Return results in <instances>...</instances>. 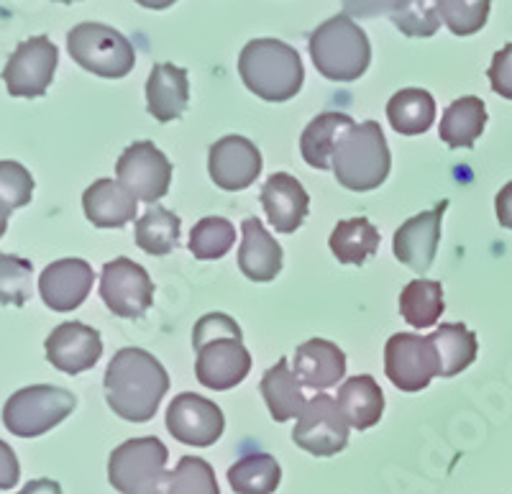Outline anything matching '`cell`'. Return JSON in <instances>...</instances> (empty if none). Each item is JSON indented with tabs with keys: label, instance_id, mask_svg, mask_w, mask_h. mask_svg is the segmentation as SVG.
Segmentation results:
<instances>
[{
	"label": "cell",
	"instance_id": "9",
	"mask_svg": "<svg viewBox=\"0 0 512 494\" xmlns=\"http://www.w3.org/2000/svg\"><path fill=\"white\" fill-rule=\"evenodd\" d=\"M384 374L402 392H420L441 377V356L433 336L395 333L384 346Z\"/></svg>",
	"mask_w": 512,
	"mask_h": 494
},
{
	"label": "cell",
	"instance_id": "6",
	"mask_svg": "<svg viewBox=\"0 0 512 494\" xmlns=\"http://www.w3.org/2000/svg\"><path fill=\"white\" fill-rule=\"evenodd\" d=\"M169 451L159 438H131L108 459V479L121 494H169Z\"/></svg>",
	"mask_w": 512,
	"mask_h": 494
},
{
	"label": "cell",
	"instance_id": "29",
	"mask_svg": "<svg viewBox=\"0 0 512 494\" xmlns=\"http://www.w3.org/2000/svg\"><path fill=\"white\" fill-rule=\"evenodd\" d=\"M333 256L341 264H354L361 267L369 262L379 251V231L367 221V218H349V221H338L333 228L331 239H328Z\"/></svg>",
	"mask_w": 512,
	"mask_h": 494
},
{
	"label": "cell",
	"instance_id": "33",
	"mask_svg": "<svg viewBox=\"0 0 512 494\" xmlns=\"http://www.w3.org/2000/svg\"><path fill=\"white\" fill-rule=\"evenodd\" d=\"M443 310V285L436 279H415L400 292V313L413 328H433Z\"/></svg>",
	"mask_w": 512,
	"mask_h": 494
},
{
	"label": "cell",
	"instance_id": "31",
	"mask_svg": "<svg viewBox=\"0 0 512 494\" xmlns=\"http://www.w3.org/2000/svg\"><path fill=\"white\" fill-rule=\"evenodd\" d=\"M282 482V469L269 454H246L228 469V484L236 494H274Z\"/></svg>",
	"mask_w": 512,
	"mask_h": 494
},
{
	"label": "cell",
	"instance_id": "23",
	"mask_svg": "<svg viewBox=\"0 0 512 494\" xmlns=\"http://www.w3.org/2000/svg\"><path fill=\"white\" fill-rule=\"evenodd\" d=\"M239 269L251 282H272L282 272V246L256 218L241 223Z\"/></svg>",
	"mask_w": 512,
	"mask_h": 494
},
{
	"label": "cell",
	"instance_id": "39",
	"mask_svg": "<svg viewBox=\"0 0 512 494\" xmlns=\"http://www.w3.org/2000/svg\"><path fill=\"white\" fill-rule=\"evenodd\" d=\"M34 198V177L18 162H0V200L11 210L24 208Z\"/></svg>",
	"mask_w": 512,
	"mask_h": 494
},
{
	"label": "cell",
	"instance_id": "2",
	"mask_svg": "<svg viewBox=\"0 0 512 494\" xmlns=\"http://www.w3.org/2000/svg\"><path fill=\"white\" fill-rule=\"evenodd\" d=\"M195 377L203 387L226 392L244 382L251 372V354L244 346L239 323L226 313H208L192 331Z\"/></svg>",
	"mask_w": 512,
	"mask_h": 494
},
{
	"label": "cell",
	"instance_id": "38",
	"mask_svg": "<svg viewBox=\"0 0 512 494\" xmlns=\"http://www.w3.org/2000/svg\"><path fill=\"white\" fill-rule=\"evenodd\" d=\"M443 24L456 36H472L484 29L492 0H438Z\"/></svg>",
	"mask_w": 512,
	"mask_h": 494
},
{
	"label": "cell",
	"instance_id": "1",
	"mask_svg": "<svg viewBox=\"0 0 512 494\" xmlns=\"http://www.w3.org/2000/svg\"><path fill=\"white\" fill-rule=\"evenodd\" d=\"M105 400L118 418L149 423L169 390L162 361L144 349H121L113 354L103 377Z\"/></svg>",
	"mask_w": 512,
	"mask_h": 494
},
{
	"label": "cell",
	"instance_id": "43",
	"mask_svg": "<svg viewBox=\"0 0 512 494\" xmlns=\"http://www.w3.org/2000/svg\"><path fill=\"white\" fill-rule=\"evenodd\" d=\"M495 210H497V221H500V226L510 228L512 231V180L497 192Z\"/></svg>",
	"mask_w": 512,
	"mask_h": 494
},
{
	"label": "cell",
	"instance_id": "4",
	"mask_svg": "<svg viewBox=\"0 0 512 494\" xmlns=\"http://www.w3.org/2000/svg\"><path fill=\"white\" fill-rule=\"evenodd\" d=\"M392 157L379 123H354L336 144L331 169L338 185L351 192L377 190L390 175Z\"/></svg>",
	"mask_w": 512,
	"mask_h": 494
},
{
	"label": "cell",
	"instance_id": "3",
	"mask_svg": "<svg viewBox=\"0 0 512 494\" xmlns=\"http://www.w3.org/2000/svg\"><path fill=\"white\" fill-rule=\"evenodd\" d=\"M239 75L256 98L285 103L303 88V59L280 39H254L241 49Z\"/></svg>",
	"mask_w": 512,
	"mask_h": 494
},
{
	"label": "cell",
	"instance_id": "42",
	"mask_svg": "<svg viewBox=\"0 0 512 494\" xmlns=\"http://www.w3.org/2000/svg\"><path fill=\"white\" fill-rule=\"evenodd\" d=\"M21 466H18L16 454L6 441H0V489H11L18 484Z\"/></svg>",
	"mask_w": 512,
	"mask_h": 494
},
{
	"label": "cell",
	"instance_id": "36",
	"mask_svg": "<svg viewBox=\"0 0 512 494\" xmlns=\"http://www.w3.org/2000/svg\"><path fill=\"white\" fill-rule=\"evenodd\" d=\"M34 267L29 259L13 254H0V305L24 308L31 297Z\"/></svg>",
	"mask_w": 512,
	"mask_h": 494
},
{
	"label": "cell",
	"instance_id": "7",
	"mask_svg": "<svg viewBox=\"0 0 512 494\" xmlns=\"http://www.w3.org/2000/svg\"><path fill=\"white\" fill-rule=\"evenodd\" d=\"M77 400L70 390L54 384H34L13 392L3 405V425L18 438H39L75 413Z\"/></svg>",
	"mask_w": 512,
	"mask_h": 494
},
{
	"label": "cell",
	"instance_id": "8",
	"mask_svg": "<svg viewBox=\"0 0 512 494\" xmlns=\"http://www.w3.org/2000/svg\"><path fill=\"white\" fill-rule=\"evenodd\" d=\"M67 49L82 70L105 80H121L136 64L134 44L113 26L95 24V21L77 24L67 34Z\"/></svg>",
	"mask_w": 512,
	"mask_h": 494
},
{
	"label": "cell",
	"instance_id": "35",
	"mask_svg": "<svg viewBox=\"0 0 512 494\" xmlns=\"http://www.w3.org/2000/svg\"><path fill=\"white\" fill-rule=\"evenodd\" d=\"M390 18L405 36L428 39L441 29V6L438 0H400Z\"/></svg>",
	"mask_w": 512,
	"mask_h": 494
},
{
	"label": "cell",
	"instance_id": "18",
	"mask_svg": "<svg viewBox=\"0 0 512 494\" xmlns=\"http://www.w3.org/2000/svg\"><path fill=\"white\" fill-rule=\"evenodd\" d=\"M95 272L85 259H59L49 264L39 277V295L47 308L70 313L88 300Z\"/></svg>",
	"mask_w": 512,
	"mask_h": 494
},
{
	"label": "cell",
	"instance_id": "45",
	"mask_svg": "<svg viewBox=\"0 0 512 494\" xmlns=\"http://www.w3.org/2000/svg\"><path fill=\"white\" fill-rule=\"evenodd\" d=\"M141 8H149V11H164V8H169L172 3H177V0H136Z\"/></svg>",
	"mask_w": 512,
	"mask_h": 494
},
{
	"label": "cell",
	"instance_id": "32",
	"mask_svg": "<svg viewBox=\"0 0 512 494\" xmlns=\"http://www.w3.org/2000/svg\"><path fill=\"white\" fill-rule=\"evenodd\" d=\"M431 336L436 341L438 356H441V377H456V374L472 367L474 359H477V336L464 323H443Z\"/></svg>",
	"mask_w": 512,
	"mask_h": 494
},
{
	"label": "cell",
	"instance_id": "14",
	"mask_svg": "<svg viewBox=\"0 0 512 494\" xmlns=\"http://www.w3.org/2000/svg\"><path fill=\"white\" fill-rule=\"evenodd\" d=\"M223 410L208 397L182 392L167 407V431L185 446L208 448L223 436Z\"/></svg>",
	"mask_w": 512,
	"mask_h": 494
},
{
	"label": "cell",
	"instance_id": "28",
	"mask_svg": "<svg viewBox=\"0 0 512 494\" xmlns=\"http://www.w3.org/2000/svg\"><path fill=\"white\" fill-rule=\"evenodd\" d=\"M390 126L402 136H420L436 121V100L428 90L405 88L387 103Z\"/></svg>",
	"mask_w": 512,
	"mask_h": 494
},
{
	"label": "cell",
	"instance_id": "25",
	"mask_svg": "<svg viewBox=\"0 0 512 494\" xmlns=\"http://www.w3.org/2000/svg\"><path fill=\"white\" fill-rule=\"evenodd\" d=\"M484 126H487V105L477 95H466L443 111L438 134L448 149H472L484 134Z\"/></svg>",
	"mask_w": 512,
	"mask_h": 494
},
{
	"label": "cell",
	"instance_id": "34",
	"mask_svg": "<svg viewBox=\"0 0 512 494\" xmlns=\"http://www.w3.org/2000/svg\"><path fill=\"white\" fill-rule=\"evenodd\" d=\"M233 244H236V228H233V223L221 216H208L195 223L187 249L200 262H213V259H223L233 249Z\"/></svg>",
	"mask_w": 512,
	"mask_h": 494
},
{
	"label": "cell",
	"instance_id": "13",
	"mask_svg": "<svg viewBox=\"0 0 512 494\" xmlns=\"http://www.w3.org/2000/svg\"><path fill=\"white\" fill-rule=\"evenodd\" d=\"M116 177L136 200L154 205L169 192L172 162L152 141H134L118 157Z\"/></svg>",
	"mask_w": 512,
	"mask_h": 494
},
{
	"label": "cell",
	"instance_id": "46",
	"mask_svg": "<svg viewBox=\"0 0 512 494\" xmlns=\"http://www.w3.org/2000/svg\"><path fill=\"white\" fill-rule=\"evenodd\" d=\"M11 213H13V210L8 208V205L3 203V200H0V239L6 236V231H8V218H11Z\"/></svg>",
	"mask_w": 512,
	"mask_h": 494
},
{
	"label": "cell",
	"instance_id": "19",
	"mask_svg": "<svg viewBox=\"0 0 512 494\" xmlns=\"http://www.w3.org/2000/svg\"><path fill=\"white\" fill-rule=\"evenodd\" d=\"M262 205L269 223L277 228V233H295L303 226L310 210V195L300 180H295L287 172H274L262 187Z\"/></svg>",
	"mask_w": 512,
	"mask_h": 494
},
{
	"label": "cell",
	"instance_id": "37",
	"mask_svg": "<svg viewBox=\"0 0 512 494\" xmlns=\"http://www.w3.org/2000/svg\"><path fill=\"white\" fill-rule=\"evenodd\" d=\"M169 494H221L216 482V471L205 459L182 456L177 469L169 479Z\"/></svg>",
	"mask_w": 512,
	"mask_h": 494
},
{
	"label": "cell",
	"instance_id": "41",
	"mask_svg": "<svg viewBox=\"0 0 512 494\" xmlns=\"http://www.w3.org/2000/svg\"><path fill=\"white\" fill-rule=\"evenodd\" d=\"M344 3L346 16L359 18H374L382 13H392L400 0H341Z\"/></svg>",
	"mask_w": 512,
	"mask_h": 494
},
{
	"label": "cell",
	"instance_id": "20",
	"mask_svg": "<svg viewBox=\"0 0 512 494\" xmlns=\"http://www.w3.org/2000/svg\"><path fill=\"white\" fill-rule=\"evenodd\" d=\"M292 372L310 390H331L344 379L346 354L326 338H310L297 346Z\"/></svg>",
	"mask_w": 512,
	"mask_h": 494
},
{
	"label": "cell",
	"instance_id": "22",
	"mask_svg": "<svg viewBox=\"0 0 512 494\" xmlns=\"http://www.w3.org/2000/svg\"><path fill=\"white\" fill-rule=\"evenodd\" d=\"M82 210L95 228H123L134 221L136 198L118 180H95L82 195Z\"/></svg>",
	"mask_w": 512,
	"mask_h": 494
},
{
	"label": "cell",
	"instance_id": "12",
	"mask_svg": "<svg viewBox=\"0 0 512 494\" xmlns=\"http://www.w3.org/2000/svg\"><path fill=\"white\" fill-rule=\"evenodd\" d=\"M59 52L49 36L21 41L3 70V82L13 98H41L57 72Z\"/></svg>",
	"mask_w": 512,
	"mask_h": 494
},
{
	"label": "cell",
	"instance_id": "17",
	"mask_svg": "<svg viewBox=\"0 0 512 494\" xmlns=\"http://www.w3.org/2000/svg\"><path fill=\"white\" fill-rule=\"evenodd\" d=\"M47 359L54 369L64 374L90 372L103 356V338L93 326H85L80 320L59 323L44 341Z\"/></svg>",
	"mask_w": 512,
	"mask_h": 494
},
{
	"label": "cell",
	"instance_id": "21",
	"mask_svg": "<svg viewBox=\"0 0 512 494\" xmlns=\"http://www.w3.org/2000/svg\"><path fill=\"white\" fill-rule=\"evenodd\" d=\"M190 103V77L187 70L169 62L154 64L146 80V111L159 123L182 118Z\"/></svg>",
	"mask_w": 512,
	"mask_h": 494
},
{
	"label": "cell",
	"instance_id": "15",
	"mask_svg": "<svg viewBox=\"0 0 512 494\" xmlns=\"http://www.w3.org/2000/svg\"><path fill=\"white\" fill-rule=\"evenodd\" d=\"M210 180L226 192H241L262 175V152L246 136H223L208 152Z\"/></svg>",
	"mask_w": 512,
	"mask_h": 494
},
{
	"label": "cell",
	"instance_id": "40",
	"mask_svg": "<svg viewBox=\"0 0 512 494\" xmlns=\"http://www.w3.org/2000/svg\"><path fill=\"white\" fill-rule=\"evenodd\" d=\"M487 77L492 90H495L500 98L512 100V41L510 44H505L500 52H495L492 64H489V70H487Z\"/></svg>",
	"mask_w": 512,
	"mask_h": 494
},
{
	"label": "cell",
	"instance_id": "24",
	"mask_svg": "<svg viewBox=\"0 0 512 494\" xmlns=\"http://www.w3.org/2000/svg\"><path fill=\"white\" fill-rule=\"evenodd\" d=\"M338 407L344 410L346 420L356 431H369L379 423L384 413V395L377 379L369 374H356L338 387Z\"/></svg>",
	"mask_w": 512,
	"mask_h": 494
},
{
	"label": "cell",
	"instance_id": "44",
	"mask_svg": "<svg viewBox=\"0 0 512 494\" xmlns=\"http://www.w3.org/2000/svg\"><path fill=\"white\" fill-rule=\"evenodd\" d=\"M18 494H62V487L54 479H34Z\"/></svg>",
	"mask_w": 512,
	"mask_h": 494
},
{
	"label": "cell",
	"instance_id": "10",
	"mask_svg": "<svg viewBox=\"0 0 512 494\" xmlns=\"http://www.w3.org/2000/svg\"><path fill=\"white\" fill-rule=\"evenodd\" d=\"M349 420L338 402L328 395H318L308 400L305 410L292 428V441L308 454L328 459L341 454L349 443Z\"/></svg>",
	"mask_w": 512,
	"mask_h": 494
},
{
	"label": "cell",
	"instance_id": "47",
	"mask_svg": "<svg viewBox=\"0 0 512 494\" xmlns=\"http://www.w3.org/2000/svg\"><path fill=\"white\" fill-rule=\"evenodd\" d=\"M57 3H77V0H57Z\"/></svg>",
	"mask_w": 512,
	"mask_h": 494
},
{
	"label": "cell",
	"instance_id": "30",
	"mask_svg": "<svg viewBox=\"0 0 512 494\" xmlns=\"http://www.w3.org/2000/svg\"><path fill=\"white\" fill-rule=\"evenodd\" d=\"M180 231L182 221L177 213L162 208V205H152L136 221V246L149 256H167L175 251Z\"/></svg>",
	"mask_w": 512,
	"mask_h": 494
},
{
	"label": "cell",
	"instance_id": "5",
	"mask_svg": "<svg viewBox=\"0 0 512 494\" xmlns=\"http://www.w3.org/2000/svg\"><path fill=\"white\" fill-rule=\"evenodd\" d=\"M308 47L315 70L333 82L359 80L367 72L369 59H372L367 34L346 13L320 24L310 36Z\"/></svg>",
	"mask_w": 512,
	"mask_h": 494
},
{
	"label": "cell",
	"instance_id": "26",
	"mask_svg": "<svg viewBox=\"0 0 512 494\" xmlns=\"http://www.w3.org/2000/svg\"><path fill=\"white\" fill-rule=\"evenodd\" d=\"M354 126V118L346 113L328 111L315 116L313 121L305 126L303 136H300V154H303L305 164L313 169H331L333 152H336L338 139Z\"/></svg>",
	"mask_w": 512,
	"mask_h": 494
},
{
	"label": "cell",
	"instance_id": "11",
	"mask_svg": "<svg viewBox=\"0 0 512 494\" xmlns=\"http://www.w3.org/2000/svg\"><path fill=\"white\" fill-rule=\"evenodd\" d=\"M100 297L105 308L126 320L141 318L154 303V282L141 264L128 256H118L108 262L100 274Z\"/></svg>",
	"mask_w": 512,
	"mask_h": 494
},
{
	"label": "cell",
	"instance_id": "27",
	"mask_svg": "<svg viewBox=\"0 0 512 494\" xmlns=\"http://www.w3.org/2000/svg\"><path fill=\"white\" fill-rule=\"evenodd\" d=\"M259 390H262L264 402H267L269 415H272L277 423L297 420L300 413L305 410V405H308L303 390H300V379L295 377V372L290 369L287 359H280L272 369L264 372Z\"/></svg>",
	"mask_w": 512,
	"mask_h": 494
},
{
	"label": "cell",
	"instance_id": "16",
	"mask_svg": "<svg viewBox=\"0 0 512 494\" xmlns=\"http://www.w3.org/2000/svg\"><path fill=\"white\" fill-rule=\"evenodd\" d=\"M448 210V200H441L436 208L423 210L410 221L402 223L392 239V251L397 262H402L415 274H425L436 262L438 241H441V223L443 213Z\"/></svg>",
	"mask_w": 512,
	"mask_h": 494
}]
</instances>
